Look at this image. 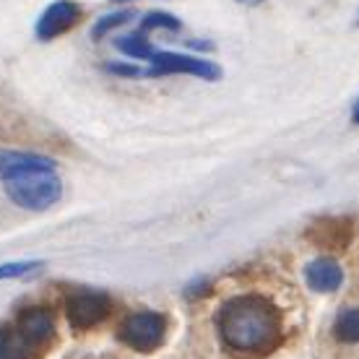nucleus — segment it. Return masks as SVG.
Here are the masks:
<instances>
[{
    "label": "nucleus",
    "instance_id": "obj_14",
    "mask_svg": "<svg viewBox=\"0 0 359 359\" xmlns=\"http://www.w3.org/2000/svg\"><path fill=\"white\" fill-rule=\"evenodd\" d=\"M141 29H180V21L170 13H149Z\"/></svg>",
    "mask_w": 359,
    "mask_h": 359
},
{
    "label": "nucleus",
    "instance_id": "obj_7",
    "mask_svg": "<svg viewBox=\"0 0 359 359\" xmlns=\"http://www.w3.org/2000/svg\"><path fill=\"white\" fill-rule=\"evenodd\" d=\"M79 18H81V6L79 3L57 0L39 16V21H36V36L45 39V42L47 39H55V36L65 34L71 27H76Z\"/></svg>",
    "mask_w": 359,
    "mask_h": 359
},
{
    "label": "nucleus",
    "instance_id": "obj_16",
    "mask_svg": "<svg viewBox=\"0 0 359 359\" xmlns=\"http://www.w3.org/2000/svg\"><path fill=\"white\" fill-rule=\"evenodd\" d=\"M351 120H354V123H357V126H359V104H357V107H354V112H351Z\"/></svg>",
    "mask_w": 359,
    "mask_h": 359
},
{
    "label": "nucleus",
    "instance_id": "obj_18",
    "mask_svg": "<svg viewBox=\"0 0 359 359\" xmlns=\"http://www.w3.org/2000/svg\"><path fill=\"white\" fill-rule=\"evenodd\" d=\"M252 3H255V0H252Z\"/></svg>",
    "mask_w": 359,
    "mask_h": 359
},
{
    "label": "nucleus",
    "instance_id": "obj_12",
    "mask_svg": "<svg viewBox=\"0 0 359 359\" xmlns=\"http://www.w3.org/2000/svg\"><path fill=\"white\" fill-rule=\"evenodd\" d=\"M128 18H130V11H117V13H109V16L99 18V24L94 27V39H99V36H104L107 32H112L115 27H123Z\"/></svg>",
    "mask_w": 359,
    "mask_h": 359
},
{
    "label": "nucleus",
    "instance_id": "obj_5",
    "mask_svg": "<svg viewBox=\"0 0 359 359\" xmlns=\"http://www.w3.org/2000/svg\"><path fill=\"white\" fill-rule=\"evenodd\" d=\"M109 310H112V302L102 292H76L65 302L68 323L76 331H89V328L99 325L102 320H107Z\"/></svg>",
    "mask_w": 359,
    "mask_h": 359
},
{
    "label": "nucleus",
    "instance_id": "obj_4",
    "mask_svg": "<svg viewBox=\"0 0 359 359\" xmlns=\"http://www.w3.org/2000/svg\"><path fill=\"white\" fill-rule=\"evenodd\" d=\"M120 341L130 346V349L149 354V351L159 349L167 336V320L159 313H133L126 318V323L120 325Z\"/></svg>",
    "mask_w": 359,
    "mask_h": 359
},
{
    "label": "nucleus",
    "instance_id": "obj_6",
    "mask_svg": "<svg viewBox=\"0 0 359 359\" xmlns=\"http://www.w3.org/2000/svg\"><path fill=\"white\" fill-rule=\"evenodd\" d=\"M146 73H190L198 79H219L222 71L214 63H208L203 57H193V55H177V53H156L151 55V71Z\"/></svg>",
    "mask_w": 359,
    "mask_h": 359
},
{
    "label": "nucleus",
    "instance_id": "obj_15",
    "mask_svg": "<svg viewBox=\"0 0 359 359\" xmlns=\"http://www.w3.org/2000/svg\"><path fill=\"white\" fill-rule=\"evenodd\" d=\"M107 71L112 73H123V76H141V68H135V65H107Z\"/></svg>",
    "mask_w": 359,
    "mask_h": 359
},
{
    "label": "nucleus",
    "instance_id": "obj_9",
    "mask_svg": "<svg viewBox=\"0 0 359 359\" xmlns=\"http://www.w3.org/2000/svg\"><path fill=\"white\" fill-rule=\"evenodd\" d=\"M305 278L315 292H333L341 287L344 271L333 258H318L305 269Z\"/></svg>",
    "mask_w": 359,
    "mask_h": 359
},
{
    "label": "nucleus",
    "instance_id": "obj_13",
    "mask_svg": "<svg viewBox=\"0 0 359 359\" xmlns=\"http://www.w3.org/2000/svg\"><path fill=\"white\" fill-rule=\"evenodd\" d=\"M42 266V261H21V263H3L0 266V281L3 278H16V276H24L29 271H34Z\"/></svg>",
    "mask_w": 359,
    "mask_h": 359
},
{
    "label": "nucleus",
    "instance_id": "obj_1",
    "mask_svg": "<svg viewBox=\"0 0 359 359\" xmlns=\"http://www.w3.org/2000/svg\"><path fill=\"white\" fill-rule=\"evenodd\" d=\"M216 328L224 349L234 357H269L281 344V315L261 294L226 299L216 315Z\"/></svg>",
    "mask_w": 359,
    "mask_h": 359
},
{
    "label": "nucleus",
    "instance_id": "obj_17",
    "mask_svg": "<svg viewBox=\"0 0 359 359\" xmlns=\"http://www.w3.org/2000/svg\"><path fill=\"white\" fill-rule=\"evenodd\" d=\"M117 3H123V0H117Z\"/></svg>",
    "mask_w": 359,
    "mask_h": 359
},
{
    "label": "nucleus",
    "instance_id": "obj_3",
    "mask_svg": "<svg viewBox=\"0 0 359 359\" xmlns=\"http://www.w3.org/2000/svg\"><path fill=\"white\" fill-rule=\"evenodd\" d=\"M8 198L21 208L29 211H45V208L55 206L60 196H63V182L53 170L45 172H27L21 177L8 180Z\"/></svg>",
    "mask_w": 359,
    "mask_h": 359
},
{
    "label": "nucleus",
    "instance_id": "obj_2",
    "mask_svg": "<svg viewBox=\"0 0 359 359\" xmlns=\"http://www.w3.org/2000/svg\"><path fill=\"white\" fill-rule=\"evenodd\" d=\"M53 336V313L45 307H29L11 325L0 328V359H39Z\"/></svg>",
    "mask_w": 359,
    "mask_h": 359
},
{
    "label": "nucleus",
    "instance_id": "obj_8",
    "mask_svg": "<svg viewBox=\"0 0 359 359\" xmlns=\"http://www.w3.org/2000/svg\"><path fill=\"white\" fill-rule=\"evenodd\" d=\"M55 162L47 159L42 154H32V151H0V180H13L21 177L27 172H45L53 170Z\"/></svg>",
    "mask_w": 359,
    "mask_h": 359
},
{
    "label": "nucleus",
    "instance_id": "obj_10",
    "mask_svg": "<svg viewBox=\"0 0 359 359\" xmlns=\"http://www.w3.org/2000/svg\"><path fill=\"white\" fill-rule=\"evenodd\" d=\"M117 50L128 57H133V60H144L149 57L151 60V55L156 53L151 45H149V39H144V34H128V36H117L115 39Z\"/></svg>",
    "mask_w": 359,
    "mask_h": 359
},
{
    "label": "nucleus",
    "instance_id": "obj_11",
    "mask_svg": "<svg viewBox=\"0 0 359 359\" xmlns=\"http://www.w3.org/2000/svg\"><path fill=\"white\" fill-rule=\"evenodd\" d=\"M336 336L344 344L359 341V307H346L339 318H336Z\"/></svg>",
    "mask_w": 359,
    "mask_h": 359
}]
</instances>
